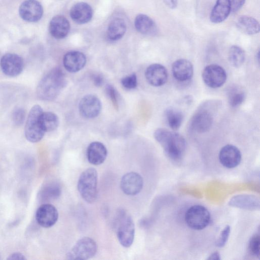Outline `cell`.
I'll use <instances>...</instances> for the list:
<instances>
[{"label":"cell","mask_w":260,"mask_h":260,"mask_svg":"<svg viewBox=\"0 0 260 260\" xmlns=\"http://www.w3.org/2000/svg\"><path fill=\"white\" fill-rule=\"evenodd\" d=\"M135 228L131 216L123 211L118 214L116 234L120 244L124 247H130L134 240Z\"/></svg>","instance_id":"obj_5"},{"label":"cell","mask_w":260,"mask_h":260,"mask_svg":"<svg viewBox=\"0 0 260 260\" xmlns=\"http://www.w3.org/2000/svg\"><path fill=\"white\" fill-rule=\"evenodd\" d=\"M0 67L4 74L9 77H14L20 75L23 71L24 61L18 54L7 53L1 57Z\"/></svg>","instance_id":"obj_9"},{"label":"cell","mask_w":260,"mask_h":260,"mask_svg":"<svg viewBox=\"0 0 260 260\" xmlns=\"http://www.w3.org/2000/svg\"><path fill=\"white\" fill-rule=\"evenodd\" d=\"M96 242L91 238L85 237L79 239L67 254L72 259H87L93 257L97 251Z\"/></svg>","instance_id":"obj_7"},{"label":"cell","mask_w":260,"mask_h":260,"mask_svg":"<svg viewBox=\"0 0 260 260\" xmlns=\"http://www.w3.org/2000/svg\"><path fill=\"white\" fill-rule=\"evenodd\" d=\"M231 11V0H217L210 19L213 23H220L226 19Z\"/></svg>","instance_id":"obj_22"},{"label":"cell","mask_w":260,"mask_h":260,"mask_svg":"<svg viewBox=\"0 0 260 260\" xmlns=\"http://www.w3.org/2000/svg\"><path fill=\"white\" fill-rule=\"evenodd\" d=\"M135 26L140 33L146 35H154L156 32L157 27L154 21L148 16L140 14L135 19Z\"/></svg>","instance_id":"obj_23"},{"label":"cell","mask_w":260,"mask_h":260,"mask_svg":"<svg viewBox=\"0 0 260 260\" xmlns=\"http://www.w3.org/2000/svg\"><path fill=\"white\" fill-rule=\"evenodd\" d=\"M61 192L60 185L56 182H51L42 188L39 194V199L42 202H49L57 199Z\"/></svg>","instance_id":"obj_26"},{"label":"cell","mask_w":260,"mask_h":260,"mask_svg":"<svg viewBox=\"0 0 260 260\" xmlns=\"http://www.w3.org/2000/svg\"><path fill=\"white\" fill-rule=\"evenodd\" d=\"M98 180V172L93 168L86 169L79 177L77 184L78 191L87 203H93L97 198Z\"/></svg>","instance_id":"obj_3"},{"label":"cell","mask_w":260,"mask_h":260,"mask_svg":"<svg viewBox=\"0 0 260 260\" xmlns=\"http://www.w3.org/2000/svg\"><path fill=\"white\" fill-rule=\"evenodd\" d=\"M70 29V23L63 16L56 15L50 21L49 30L51 35L55 39H61L65 38Z\"/></svg>","instance_id":"obj_21"},{"label":"cell","mask_w":260,"mask_h":260,"mask_svg":"<svg viewBox=\"0 0 260 260\" xmlns=\"http://www.w3.org/2000/svg\"><path fill=\"white\" fill-rule=\"evenodd\" d=\"M8 259H25V256L20 252H15L11 254L7 258Z\"/></svg>","instance_id":"obj_39"},{"label":"cell","mask_w":260,"mask_h":260,"mask_svg":"<svg viewBox=\"0 0 260 260\" xmlns=\"http://www.w3.org/2000/svg\"><path fill=\"white\" fill-rule=\"evenodd\" d=\"M86 62V58L84 53L78 51L67 52L63 58V64L67 71L70 73H76L82 70Z\"/></svg>","instance_id":"obj_17"},{"label":"cell","mask_w":260,"mask_h":260,"mask_svg":"<svg viewBox=\"0 0 260 260\" xmlns=\"http://www.w3.org/2000/svg\"><path fill=\"white\" fill-rule=\"evenodd\" d=\"M165 4L170 9L176 8L178 4L177 0H163Z\"/></svg>","instance_id":"obj_40"},{"label":"cell","mask_w":260,"mask_h":260,"mask_svg":"<svg viewBox=\"0 0 260 260\" xmlns=\"http://www.w3.org/2000/svg\"><path fill=\"white\" fill-rule=\"evenodd\" d=\"M252 199L251 196H237L232 199L229 204L232 206L240 207L239 208H246L245 204L246 203L248 209H252L256 207V205L251 203Z\"/></svg>","instance_id":"obj_31"},{"label":"cell","mask_w":260,"mask_h":260,"mask_svg":"<svg viewBox=\"0 0 260 260\" xmlns=\"http://www.w3.org/2000/svg\"><path fill=\"white\" fill-rule=\"evenodd\" d=\"M66 85L64 73L60 68H54L40 80L37 88V95L42 100H53Z\"/></svg>","instance_id":"obj_1"},{"label":"cell","mask_w":260,"mask_h":260,"mask_svg":"<svg viewBox=\"0 0 260 260\" xmlns=\"http://www.w3.org/2000/svg\"><path fill=\"white\" fill-rule=\"evenodd\" d=\"M70 15L72 19L78 24H84L90 21L93 15L91 6L86 3L80 2L71 9Z\"/></svg>","instance_id":"obj_19"},{"label":"cell","mask_w":260,"mask_h":260,"mask_svg":"<svg viewBox=\"0 0 260 260\" xmlns=\"http://www.w3.org/2000/svg\"><path fill=\"white\" fill-rule=\"evenodd\" d=\"M26 113L25 110L20 107L14 108L12 113L13 123L16 126L22 125L25 119Z\"/></svg>","instance_id":"obj_32"},{"label":"cell","mask_w":260,"mask_h":260,"mask_svg":"<svg viewBox=\"0 0 260 260\" xmlns=\"http://www.w3.org/2000/svg\"><path fill=\"white\" fill-rule=\"evenodd\" d=\"M41 126L45 132L55 130L58 126V116L52 112H43L40 117Z\"/></svg>","instance_id":"obj_27"},{"label":"cell","mask_w":260,"mask_h":260,"mask_svg":"<svg viewBox=\"0 0 260 260\" xmlns=\"http://www.w3.org/2000/svg\"><path fill=\"white\" fill-rule=\"evenodd\" d=\"M143 186V180L138 173L131 172L124 174L120 181L122 191L126 195L135 196L139 193Z\"/></svg>","instance_id":"obj_13"},{"label":"cell","mask_w":260,"mask_h":260,"mask_svg":"<svg viewBox=\"0 0 260 260\" xmlns=\"http://www.w3.org/2000/svg\"><path fill=\"white\" fill-rule=\"evenodd\" d=\"M172 70L174 77L180 82L189 80L193 74L192 63L185 59H179L174 61Z\"/></svg>","instance_id":"obj_18"},{"label":"cell","mask_w":260,"mask_h":260,"mask_svg":"<svg viewBox=\"0 0 260 260\" xmlns=\"http://www.w3.org/2000/svg\"><path fill=\"white\" fill-rule=\"evenodd\" d=\"M185 221L190 228L195 230H201L209 224L210 221V214L205 207L194 205L186 211Z\"/></svg>","instance_id":"obj_6"},{"label":"cell","mask_w":260,"mask_h":260,"mask_svg":"<svg viewBox=\"0 0 260 260\" xmlns=\"http://www.w3.org/2000/svg\"><path fill=\"white\" fill-rule=\"evenodd\" d=\"M241 153L235 146L228 144L223 146L219 153V160L225 168L231 169L239 165L241 160Z\"/></svg>","instance_id":"obj_14"},{"label":"cell","mask_w":260,"mask_h":260,"mask_svg":"<svg viewBox=\"0 0 260 260\" xmlns=\"http://www.w3.org/2000/svg\"><path fill=\"white\" fill-rule=\"evenodd\" d=\"M220 256L218 252H215L211 254L207 259H213V260H219L220 259Z\"/></svg>","instance_id":"obj_41"},{"label":"cell","mask_w":260,"mask_h":260,"mask_svg":"<svg viewBox=\"0 0 260 260\" xmlns=\"http://www.w3.org/2000/svg\"><path fill=\"white\" fill-rule=\"evenodd\" d=\"M92 80L94 85L96 86H101L104 82L103 77L99 74H95L92 77Z\"/></svg>","instance_id":"obj_38"},{"label":"cell","mask_w":260,"mask_h":260,"mask_svg":"<svg viewBox=\"0 0 260 260\" xmlns=\"http://www.w3.org/2000/svg\"><path fill=\"white\" fill-rule=\"evenodd\" d=\"M229 59L233 66L236 68L241 67L245 59L244 51L238 46H232L229 52Z\"/></svg>","instance_id":"obj_30"},{"label":"cell","mask_w":260,"mask_h":260,"mask_svg":"<svg viewBox=\"0 0 260 260\" xmlns=\"http://www.w3.org/2000/svg\"><path fill=\"white\" fill-rule=\"evenodd\" d=\"M212 114L206 109H201L192 117L190 121L191 128L198 133L207 132L213 123Z\"/></svg>","instance_id":"obj_16"},{"label":"cell","mask_w":260,"mask_h":260,"mask_svg":"<svg viewBox=\"0 0 260 260\" xmlns=\"http://www.w3.org/2000/svg\"><path fill=\"white\" fill-rule=\"evenodd\" d=\"M19 13L23 20L36 22L42 18L43 8L40 3L37 0H25L20 6Z\"/></svg>","instance_id":"obj_10"},{"label":"cell","mask_w":260,"mask_h":260,"mask_svg":"<svg viewBox=\"0 0 260 260\" xmlns=\"http://www.w3.org/2000/svg\"><path fill=\"white\" fill-rule=\"evenodd\" d=\"M202 78L208 86L213 88H218L225 83L226 73L222 67L212 64L204 68L202 73Z\"/></svg>","instance_id":"obj_8"},{"label":"cell","mask_w":260,"mask_h":260,"mask_svg":"<svg viewBox=\"0 0 260 260\" xmlns=\"http://www.w3.org/2000/svg\"><path fill=\"white\" fill-rule=\"evenodd\" d=\"M260 238L258 234L253 236L249 243V250L251 254L259 257Z\"/></svg>","instance_id":"obj_33"},{"label":"cell","mask_w":260,"mask_h":260,"mask_svg":"<svg viewBox=\"0 0 260 260\" xmlns=\"http://www.w3.org/2000/svg\"><path fill=\"white\" fill-rule=\"evenodd\" d=\"M166 117L169 126L174 131L178 130L183 119L182 113L179 110L170 108L166 111Z\"/></svg>","instance_id":"obj_29"},{"label":"cell","mask_w":260,"mask_h":260,"mask_svg":"<svg viewBox=\"0 0 260 260\" xmlns=\"http://www.w3.org/2000/svg\"><path fill=\"white\" fill-rule=\"evenodd\" d=\"M145 75L147 82L155 87L165 84L168 77L167 70L159 63H153L148 66Z\"/></svg>","instance_id":"obj_15"},{"label":"cell","mask_w":260,"mask_h":260,"mask_svg":"<svg viewBox=\"0 0 260 260\" xmlns=\"http://www.w3.org/2000/svg\"><path fill=\"white\" fill-rule=\"evenodd\" d=\"M154 136L170 158L176 161L182 158L186 147V141L182 135L160 128L154 132Z\"/></svg>","instance_id":"obj_2"},{"label":"cell","mask_w":260,"mask_h":260,"mask_svg":"<svg viewBox=\"0 0 260 260\" xmlns=\"http://www.w3.org/2000/svg\"><path fill=\"white\" fill-rule=\"evenodd\" d=\"M58 218V213L56 208L50 204L45 203L37 209L36 219L41 226L48 228L54 225Z\"/></svg>","instance_id":"obj_11"},{"label":"cell","mask_w":260,"mask_h":260,"mask_svg":"<svg viewBox=\"0 0 260 260\" xmlns=\"http://www.w3.org/2000/svg\"><path fill=\"white\" fill-rule=\"evenodd\" d=\"M245 0H231V10L235 13L238 11L244 5Z\"/></svg>","instance_id":"obj_37"},{"label":"cell","mask_w":260,"mask_h":260,"mask_svg":"<svg viewBox=\"0 0 260 260\" xmlns=\"http://www.w3.org/2000/svg\"><path fill=\"white\" fill-rule=\"evenodd\" d=\"M105 91L114 108L118 109L119 107L118 94L115 88L112 85L109 84L106 86Z\"/></svg>","instance_id":"obj_34"},{"label":"cell","mask_w":260,"mask_h":260,"mask_svg":"<svg viewBox=\"0 0 260 260\" xmlns=\"http://www.w3.org/2000/svg\"><path fill=\"white\" fill-rule=\"evenodd\" d=\"M231 228L229 225L221 231L219 238L216 242V245L218 247H222L226 244L230 234Z\"/></svg>","instance_id":"obj_36"},{"label":"cell","mask_w":260,"mask_h":260,"mask_svg":"<svg viewBox=\"0 0 260 260\" xmlns=\"http://www.w3.org/2000/svg\"><path fill=\"white\" fill-rule=\"evenodd\" d=\"M236 25L240 31L247 35H254L259 31V22L250 16H242L239 17Z\"/></svg>","instance_id":"obj_25"},{"label":"cell","mask_w":260,"mask_h":260,"mask_svg":"<svg viewBox=\"0 0 260 260\" xmlns=\"http://www.w3.org/2000/svg\"><path fill=\"white\" fill-rule=\"evenodd\" d=\"M43 112L39 105H34L30 109L27 116L24 129V135L27 141L37 143L43 138L45 132L40 122V117Z\"/></svg>","instance_id":"obj_4"},{"label":"cell","mask_w":260,"mask_h":260,"mask_svg":"<svg viewBox=\"0 0 260 260\" xmlns=\"http://www.w3.org/2000/svg\"><path fill=\"white\" fill-rule=\"evenodd\" d=\"M126 30V25L125 21L120 18H115L108 25L107 36L111 41H117L123 37Z\"/></svg>","instance_id":"obj_24"},{"label":"cell","mask_w":260,"mask_h":260,"mask_svg":"<svg viewBox=\"0 0 260 260\" xmlns=\"http://www.w3.org/2000/svg\"><path fill=\"white\" fill-rule=\"evenodd\" d=\"M102 103L95 95L88 94L83 96L79 104V110L84 117L93 118L97 117L101 112Z\"/></svg>","instance_id":"obj_12"},{"label":"cell","mask_w":260,"mask_h":260,"mask_svg":"<svg viewBox=\"0 0 260 260\" xmlns=\"http://www.w3.org/2000/svg\"><path fill=\"white\" fill-rule=\"evenodd\" d=\"M122 86L127 89H133L137 86V78L136 74L133 73L123 78L121 80Z\"/></svg>","instance_id":"obj_35"},{"label":"cell","mask_w":260,"mask_h":260,"mask_svg":"<svg viewBox=\"0 0 260 260\" xmlns=\"http://www.w3.org/2000/svg\"><path fill=\"white\" fill-rule=\"evenodd\" d=\"M245 96L244 89L237 85L230 87L228 92L229 103L233 107L241 105L244 101Z\"/></svg>","instance_id":"obj_28"},{"label":"cell","mask_w":260,"mask_h":260,"mask_svg":"<svg viewBox=\"0 0 260 260\" xmlns=\"http://www.w3.org/2000/svg\"><path fill=\"white\" fill-rule=\"evenodd\" d=\"M108 151L105 146L100 142H93L88 146L86 156L89 163L93 165H100L106 160Z\"/></svg>","instance_id":"obj_20"}]
</instances>
